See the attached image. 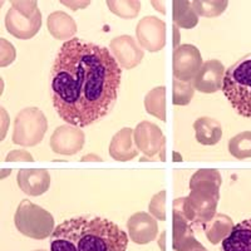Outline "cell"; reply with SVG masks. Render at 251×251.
<instances>
[{"mask_svg":"<svg viewBox=\"0 0 251 251\" xmlns=\"http://www.w3.org/2000/svg\"><path fill=\"white\" fill-rule=\"evenodd\" d=\"M122 71L104 47L78 38L64 42L51 68V100L68 125L87 127L108 114L117 100Z\"/></svg>","mask_w":251,"mask_h":251,"instance_id":"cell-1","label":"cell"},{"mask_svg":"<svg viewBox=\"0 0 251 251\" xmlns=\"http://www.w3.org/2000/svg\"><path fill=\"white\" fill-rule=\"evenodd\" d=\"M128 236L107 219L79 216L66 220L50 236V251H126Z\"/></svg>","mask_w":251,"mask_h":251,"instance_id":"cell-2","label":"cell"},{"mask_svg":"<svg viewBox=\"0 0 251 251\" xmlns=\"http://www.w3.org/2000/svg\"><path fill=\"white\" fill-rule=\"evenodd\" d=\"M223 177L217 170L202 169L195 172L190 180V195L176 199L174 212L190 224L205 225L216 215Z\"/></svg>","mask_w":251,"mask_h":251,"instance_id":"cell-3","label":"cell"},{"mask_svg":"<svg viewBox=\"0 0 251 251\" xmlns=\"http://www.w3.org/2000/svg\"><path fill=\"white\" fill-rule=\"evenodd\" d=\"M221 89L237 114L251 118V54L226 69Z\"/></svg>","mask_w":251,"mask_h":251,"instance_id":"cell-4","label":"cell"},{"mask_svg":"<svg viewBox=\"0 0 251 251\" xmlns=\"http://www.w3.org/2000/svg\"><path fill=\"white\" fill-rule=\"evenodd\" d=\"M14 224L20 234L34 240L47 239L55 230L54 217L50 212L29 200L20 201L14 215Z\"/></svg>","mask_w":251,"mask_h":251,"instance_id":"cell-5","label":"cell"},{"mask_svg":"<svg viewBox=\"0 0 251 251\" xmlns=\"http://www.w3.org/2000/svg\"><path fill=\"white\" fill-rule=\"evenodd\" d=\"M48 122L44 113L37 107H28L20 111L14 120L13 143L24 147L39 145L44 138Z\"/></svg>","mask_w":251,"mask_h":251,"instance_id":"cell-6","label":"cell"},{"mask_svg":"<svg viewBox=\"0 0 251 251\" xmlns=\"http://www.w3.org/2000/svg\"><path fill=\"white\" fill-rule=\"evenodd\" d=\"M202 57L200 50L191 44H181L174 51L175 79L182 82H194L197 73L202 67Z\"/></svg>","mask_w":251,"mask_h":251,"instance_id":"cell-7","label":"cell"},{"mask_svg":"<svg viewBox=\"0 0 251 251\" xmlns=\"http://www.w3.org/2000/svg\"><path fill=\"white\" fill-rule=\"evenodd\" d=\"M136 37L142 49L156 53L166 46V24L157 17H145L136 26Z\"/></svg>","mask_w":251,"mask_h":251,"instance_id":"cell-8","label":"cell"},{"mask_svg":"<svg viewBox=\"0 0 251 251\" xmlns=\"http://www.w3.org/2000/svg\"><path fill=\"white\" fill-rule=\"evenodd\" d=\"M133 140L138 151L150 158L165 150V134L158 126L149 121L138 123L137 127L133 129Z\"/></svg>","mask_w":251,"mask_h":251,"instance_id":"cell-9","label":"cell"},{"mask_svg":"<svg viewBox=\"0 0 251 251\" xmlns=\"http://www.w3.org/2000/svg\"><path fill=\"white\" fill-rule=\"evenodd\" d=\"M84 132L75 126L64 125L55 128L50 137V149L57 154L73 156L78 153L84 146Z\"/></svg>","mask_w":251,"mask_h":251,"instance_id":"cell-10","label":"cell"},{"mask_svg":"<svg viewBox=\"0 0 251 251\" xmlns=\"http://www.w3.org/2000/svg\"><path fill=\"white\" fill-rule=\"evenodd\" d=\"M109 51L120 67L125 69L137 67L145 55L142 47L131 35H120L114 38L109 44Z\"/></svg>","mask_w":251,"mask_h":251,"instance_id":"cell-11","label":"cell"},{"mask_svg":"<svg viewBox=\"0 0 251 251\" xmlns=\"http://www.w3.org/2000/svg\"><path fill=\"white\" fill-rule=\"evenodd\" d=\"M6 30L18 39H30L42 26V14L38 10L33 17H25L17 9H9L5 15Z\"/></svg>","mask_w":251,"mask_h":251,"instance_id":"cell-12","label":"cell"},{"mask_svg":"<svg viewBox=\"0 0 251 251\" xmlns=\"http://www.w3.org/2000/svg\"><path fill=\"white\" fill-rule=\"evenodd\" d=\"M225 67L220 60L210 59L205 62L197 73L192 84L196 91L201 93L211 94L223 88L224 78H225Z\"/></svg>","mask_w":251,"mask_h":251,"instance_id":"cell-13","label":"cell"},{"mask_svg":"<svg viewBox=\"0 0 251 251\" xmlns=\"http://www.w3.org/2000/svg\"><path fill=\"white\" fill-rule=\"evenodd\" d=\"M127 230L134 244L146 245L156 239L158 234V225L151 214L137 212L132 215L127 221Z\"/></svg>","mask_w":251,"mask_h":251,"instance_id":"cell-14","label":"cell"},{"mask_svg":"<svg viewBox=\"0 0 251 251\" xmlns=\"http://www.w3.org/2000/svg\"><path fill=\"white\" fill-rule=\"evenodd\" d=\"M19 188L29 196H40L48 191L50 175L44 169H23L17 175Z\"/></svg>","mask_w":251,"mask_h":251,"instance_id":"cell-15","label":"cell"},{"mask_svg":"<svg viewBox=\"0 0 251 251\" xmlns=\"http://www.w3.org/2000/svg\"><path fill=\"white\" fill-rule=\"evenodd\" d=\"M109 154L113 160L126 162L138 154V150L134 145L133 129L125 127L112 137L109 143Z\"/></svg>","mask_w":251,"mask_h":251,"instance_id":"cell-16","label":"cell"},{"mask_svg":"<svg viewBox=\"0 0 251 251\" xmlns=\"http://www.w3.org/2000/svg\"><path fill=\"white\" fill-rule=\"evenodd\" d=\"M47 26L51 37L58 40H71L77 33V24L75 19L64 12L51 13L47 20Z\"/></svg>","mask_w":251,"mask_h":251,"instance_id":"cell-17","label":"cell"},{"mask_svg":"<svg viewBox=\"0 0 251 251\" xmlns=\"http://www.w3.org/2000/svg\"><path fill=\"white\" fill-rule=\"evenodd\" d=\"M223 251H251V219L232 227L230 235L223 241Z\"/></svg>","mask_w":251,"mask_h":251,"instance_id":"cell-18","label":"cell"},{"mask_svg":"<svg viewBox=\"0 0 251 251\" xmlns=\"http://www.w3.org/2000/svg\"><path fill=\"white\" fill-rule=\"evenodd\" d=\"M194 129L197 142L203 146L216 145L223 137V127L214 118H197L194 123Z\"/></svg>","mask_w":251,"mask_h":251,"instance_id":"cell-19","label":"cell"},{"mask_svg":"<svg viewBox=\"0 0 251 251\" xmlns=\"http://www.w3.org/2000/svg\"><path fill=\"white\" fill-rule=\"evenodd\" d=\"M232 227V220L226 215L216 214L208 223L203 225L206 237L211 244H219L230 235Z\"/></svg>","mask_w":251,"mask_h":251,"instance_id":"cell-20","label":"cell"},{"mask_svg":"<svg viewBox=\"0 0 251 251\" xmlns=\"http://www.w3.org/2000/svg\"><path fill=\"white\" fill-rule=\"evenodd\" d=\"M172 18L177 28L192 29L199 23V15L194 10L190 1L175 0L172 3Z\"/></svg>","mask_w":251,"mask_h":251,"instance_id":"cell-21","label":"cell"},{"mask_svg":"<svg viewBox=\"0 0 251 251\" xmlns=\"http://www.w3.org/2000/svg\"><path fill=\"white\" fill-rule=\"evenodd\" d=\"M145 108L147 113L158 118V120L166 121V88L165 87H156L145 97Z\"/></svg>","mask_w":251,"mask_h":251,"instance_id":"cell-22","label":"cell"},{"mask_svg":"<svg viewBox=\"0 0 251 251\" xmlns=\"http://www.w3.org/2000/svg\"><path fill=\"white\" fill-rule=\"evenodd\" d=\"M195 237L194 231L191 228V224L187 220L183 219L181 215L174 212V249L176 251Z\"/></svg>","mask_w":251,"mask_h":251,"instance_id":"cell-23","label":"cell"},{"mask_svg":"<svg viewBox=\"0 0 251 251\" xmlns=\"http://www.w3.org/2000/svg\"><path fill=\"white\" fill-rule=\"evenodd\" d=\"M228 152L237 160L251 157V131L241 132L228 141Z\"/></svg>","mask_w":251,"mask_h":251,"instance_id":"cell-24","label":"cell"},{"mask_svg":"<svg viewBox=\"0 0 251 251\" xmlns=\"http://www.w3.org/2000/svg\"><path fill=\"white\" fill-rule=\"evenodd\" d=\"M227 5L226 0H195L191 3L196 14L206 18L219 17L225 12Z\"/></svg>","mask_w":251,"mask_h":251,"instance_id":"cell-25","label":"cell"},{"mask_svg":"<svg viewBox=\"0 0 251 251\" xmlns=\"http://www.w3.org/2000/svg\"><path fill=\"white\" fill-rule=\"evenodd\" d=\"M107 6L113 14L123 19H133L141 10L138 0H107Z\"/></svg>","mask_w":251,"mask_h":251,"instance_id":"cell-26","label":"cell"},{"mask_svg":"<svg viewBox=\"0 0 251 251\" xmlns=\"http://www.w3.org/2000/svg\"><path fill=\"white\" fill-rule=\"evenodd\" d=\"M195 88L191 82L174 79V94L172 102L175 106H187L194 98Z\"/></svg>","mask_w":251,"mask_h":251,"instance_id":"cell-27","label":"cell"},{"mask_svg":"<svg viewBox=\"0 0 251 251\" xmlns=\"http://www.w3.org/2000/svg\"><path fill=\"white\" fill-rule=\"evenodd\" d=\"M150 214L157 220H166V191H160L151 199L149 205Z\"/></svg>","mask_w":251,"mask_h":251,"instance_id":"cell-28","label":"cell"},{"mask_svg":"<svg viewBox=\"0 0 251 251\" xmlns=\"http://www.w3.org/2000/svg\"><path fill=\"white\" fill-rule=\"evenodd\" d=\"M15 59V49L8 40L0 39V67H6L12 64Z\"/></svg>","mask_w":251,"mask_h":251,"instance_id":"cell-29","label":"cell"},{"mask_svg":"<svg viewBox=\"0 0 251 251\" xmlns=\"http://www.w3.org/2000/svg\"><path fill=\"white\" fill-rule=\"evenodd\" d=\"M12 6L25 17H33L39 10L35 0H13Z\"/></svg>","mask_w":251,"mask_h":251,"instance_id":"cell-30","label":"cell"},{"mask_svg":"<svg viewBox=\"0 0 251 251\" xmlns=\"http://www.w3.org/2000/svg\"><path fill=\"white\" fill-rule=\"evenodd\" d=\"M5 161H8V162H18V161L31 162V161H34V158L29 152L24 151V150H14V151H10L6 154Z\"/></svg>","mask_w":251,"mask_h":251,"instance_id":"cell-31","label":"cell"},{"mask_svg":"<svg viewBox=\"0 0 251 251\" xmlns=\"http://www.w3.org/2000/svg\"><path fill=\"white\" fill-rule=\"evenodd\" d=\"M60 4L68 6L72 10H79V9L88 6L91 1L89 0H71V1H68V0H60Z\"/></svg>","mask_w":251,"mask_h":251,"instance_id":"cell-32","label":"cell"},{"mask_svg":"<svg viewBox=\"0 0 251 251\" xmlns=\"http://www.w3.org/2000/svg\"><path fill=\"white\" fill-rule=\"evenodd\" d=\"M180 251H207L202 245H201L199 241L196 240V237H194L192 240H190Z\"/></svg>","mask_w":251,"mask_h":251,"instance_id":"cell-33","label":"cell"},{"mask_svg":"<svg viewBox=\"0 0 251 251\" xmlns=\"http://www.w3.org/2000/svg\"><path fill=\"white\" fill-rule=\"evenodd\" d=\"M151 4L154 6V8H156L157 12L162 13V14H166V3L165 1H160V0L157 1V0H153V1H151Z\"/></svg>","mask_w":251,"mask_h":251,"instance_id":"cell-34","label":"cell"},{"mask_svg":"<svg viewBox=\"0 0 251 251\" xmlns=\"http://www.w3.org/2000/svg\"><path fill=\"white\" fill-rule=\"evenodd\" d=\"M174 30H175V49L177 47H180V31H178V28L176 25L174 26Z\"/></svg>","mask_w":251,"mask_h":251,"instance_id":"cell-35","label":"cell"},{"mask_svg":"<svg viewBox=\"0 0 251 251\" xmlns=\"http://www.w3.org/2000/svg\"><path fill=\"white\" fill-rule=\"evenodd\" d=\"M82 161H102L100 156H96V154H86V156L82 157Z\"/></svg>","mask_w":251,"mask_h":251,"instance_id":"cell-36","label":"cell"},{"mask_svg":"<svg viewBox=\"0 0 251 251\" xmlns=\"http://www.w3.org/2000/svg\"><path fill=\"white\" fill-rule=\"evenodd\" d=\"M8 174H12V171H10V170H3V174H1V177H5V175H8Z\"/></svg>","mask_w":251,"mask_h":251,"instance_id":"cell-37","label":"cell"},{"mask_svg":"<svg viewBox=\"0 0 251 251\" xmlns=\"http://www.w3.org/2000/svg\"><path fill=\"white\" fill-rule=\"evenodd\" d=\"M34 251H47V250H34Z\"/></svg>","mask_w":251,"mask_h":251,"instance_id":"cell-38","label":"cell"}]
</instances>
